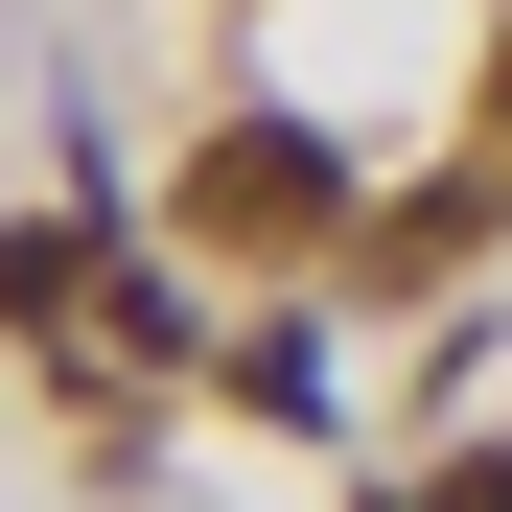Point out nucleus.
Segmentation results:
<instances>
[{
  "label": "nucleus",
  "instance_id": "obj_2",
  "mask_svg": "<svg viewBox=\"0 0 512 512\" xmlns=\"http://www.w3.org/2000/svg\"><path fill=\"white\" fill-rule=\"evenodd\" d=\"M70 303H94V233H0V326H24V350H47Z\"/></svg>",
  "mask_w": 512,
  "mask_h": 512
},
{
  "label": "nucleus",
  "instance_id": "obj_1",
  "mask_svg": "<svg viewBox=\"0 0 512 512\" xmlns=\"http://www.w3.org/2000/svg\"><path fill=\"white\" fill-rule=\"evenodd\" d=\"M187 210H210L233 256H303V233H326V210H350V187H326V140H303V117H233V140L187 163Z\"/></svg>",
  "mask_w": 512,
  "mask_h": 512
},
{
  "label": "nucleus",
  "instance_id": "obj_3",
  "mask_svg": "<svg viewBox=\"0 0 512 512\" xmlns=\"http://www.w3.org/2000/svg\"><path fill=\"white\" fill-rule=\"evenodd\" d=\"M419 512H512V443H466V466H443V489H419Z\"/></svg>",
  "mask_w": 512,
  "mask_h": 512
},
{
  "label": "nucleus",
  "instance_id": "obj_4",
  "mask_svg": "<svg viewBox=\"0 0 512 512\" xmlns=\"http://www.w3.org/2000/svg\"><path fill=\"white\" fill-rule=\"evenodd\" d=\"M489 140H512V70H489Z\"/></svg>",
  "mask_w": 512,
  "mask_h": 512
}]
</instances>
